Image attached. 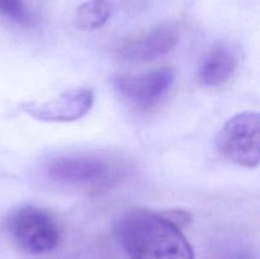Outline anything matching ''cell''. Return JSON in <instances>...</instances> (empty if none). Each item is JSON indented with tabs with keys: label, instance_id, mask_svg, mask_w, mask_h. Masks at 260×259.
Here are the masks:
<instances>
[{
	"label": "cell",
	"instance_id": "cell-1",
	"mask_svg": "<svg viewBox=\"0 0 260 259\" xmlns=\"http://www.w3.org/2000/svg\"><path fill=\"white\" fill-rule=\"evenodd\" d=\"M117 235L129 259H196L182 229L149 210H129L117 222Z\"/></svg>",
	"mask_w": 260,
	"mask_h": 259
},
{
	"label": "cell",
	"instance_id": "cell-2",
	"mask_svg": "<svg viewBox=\"0 0 260 259\" xmlns=\"http://www.w3.org/2000/svg\"><path fill=\"white\" fill-rule=\"evenodd\" d=\"M5 230L20 250L33 255L55 250L61 240L55 216L37 206H23L14 211L5 220Z\"/></svg>",
	"mask_w": 260,
	"mask_h": 259
},
{
	"label": "cell",
	"instance_id": "cell-3",
	"mask_svg": "<svg viewBox=\"0 0 260 259\" xmlns=\"http://www.w3.org/2000/svg\"><path fill=\"white\" fill-rule=\"evenodd\" d=\"M218 154L238 167L253 169L260 163V116L245 111L225 122L215 140Z\"/></svg>",
	"mask_w": 260,
	"mask_h": 259
},
{
	"label": "cell",
	"instance_id": "cell-4",
	"mask_svg": "<svg viewBox=\"0 0 260 259\" xmlns=\"http://www.w3.org/2000/svg\"><path fill=\"white\" fill-rule=\"evenodd\" d=\"M51 180L69 185H107L121 177L123 168L114 160L90 154H70L53 157L46 164Z\"/></svg>",
	"mask_w": 260,
	"mask_h": 259
},
{
	"label": "cell",
	"instance_id": "cell-5",
	"mask_svg": "<svg viewBox=\"0 0 260 259\" xmlns=\"http://www.w3.org/2000/svg\"><path fill=\"white\" fill-rule=\"evenodd\" d=\"M175 73L160 68L144 74H123L113 79V88L122 101L140 111L154 108L170 90Z\"/></svg>",
	"mask_w": 260,
	"mask_h": 259
},
{
	"label": "cell",
	"instance_id": "cell-6",
	"mask_svg": "<svg viewBox=\"0 0 260 259\" xmlns=\"http://www.w3.org/2000/svg\"><path fill=\"white\" fill-rule=\"evenodd\" d=\"M93 103V90L78 88L63 91L47 102H24L19 104V109L42 122H74L83 118Z\"/></svg>",
	"mask_w": 260,
	"mask_h": 259
},
{
	"label": "cell",
	"instance_id": "cell-7",
	"mask_svg": "<svg viewBox=\"0 0 260 259\" xmlns=\"http://www.w3.org/2000/svg\"><path fill=\"white\" fill-rule=\"evenodd\" d=\"M179 42V30L172 23H164L152 28L146 35L126 43L121 55L126 60L147 62L168 55Z\"/></svg>",
	"mask_w": 260,
	"mask_h": 259
},
{
	"label": "cell",
	"instance_id": "cell-8",
	"mask_svg": "<svg viewBox=\"0 0 260 259\" xmlns=\"http://www.w3.org/2000/svg\"><path fill=\"white\" fill-rule=\"evenodd\" d=\"M238 56L233 48L218 45L208 52L200 68V79L205 85L217 88L229 83L238 69Z\"/></svg>",
	"mask_w": 260,
	"mask_h": 259
},
{
	"label": "cell",
	"instance_id": "cell-9",
	"mask_svg": "<svg viewBox=\"0 0 260 259\" xmlns=\"http://www.w3.org/2000/svg\"><path fill=\"white\" fill-rule=\"evenodd\" d=\"M111 0H89L78 8L75 24L81 30H94L103 27L112 15Z\"/></svg>",
	"mask_w": 260,
	"mask_h": 259
},
{
	"label": "cell",
	"instance_id": "cell-10",
	"mask_svg": "<svg viewBox=\"0 0 260 259\" xmlns=\"http://www.w3.org/2000/svg\"><path fill=\"white\" fill-rule=\"evenodd\" d=\"M0 13L19 24H28L30 19L22 0H0Z\"/></svg>",
	"mask_w": 260,
	"mask_h": 259
},
{
	"label": "cell",
	"instance_id": "cell-11",
	"mask_svg": "<svg viewBox=\"0 0 260 259\" xmlns=\"http://www.w3.org/2000/svg\"><path fill=\"white\" fill-rule=\"evenodd\" d=\"M161 215L180 229L185 228L190 222V218H192L190 217V213L184 210H168L161 212Z\"/></svg>",
	"mask_w": 260,
	"mask_h": 259
}]
</instances>
